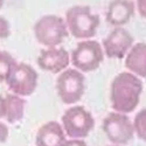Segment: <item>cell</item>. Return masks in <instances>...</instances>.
<instances>
[{"instance_id":"ac0fdd59","label":"cell","mask_w":146,"mask_h":146,"mask_svg":"<svg viewBox=\"0 0 146 146\" xmlns=\"http://www.w3.org/2000/svg\"><path fill=\"white\" fill-rule=\"evenodd\" d=\"M8 137H9V129L7 124L0 120V143L5 144L8 140Z\"/></svg>"},{"instance_id":"ffe728a7","label":"cell","mask_w":146,"mask_h":146,"mask_svg":"<svg viewBox=\"0 0 146 146\" xmlns=\"http://www.w3.org/2000/svg\"><path fill=\"white\" fill-rule=\"evenodd\" d=\"M63 146H88V144L84 141V139H67Z\"/></svg>"},{"instance_id":"30bf717a","label":"cell","mask_w":146,"mask_h":146,"mask_svg":"<svg viewBox=\"0 0 146 146\" xmlns=\"http://www.w3.org/2000/svg\"><path fill=\"white\" fill-rule=\"evenodd\" d=\"M36 63L42 71L58 75L69 68L71 60L70 54L63 47H44L36 58Z\"/></svg>"},{"instance_id":"4fadbf2b","label":"cell","mask_w":146,"mask_h":146,"mask_svg":"<svg viewBox=\"0 0 146 146\" xmlns=\"http://www.w3.org/2000/svg\"><path fill=\"white\" fill-rule=\"evenodd\" d=\"M125 68L140 78H146V42H137L132 46L124 58Z\"/></svg>"},{"instance_id":"52a82bcc","label":"cell","mask_w":146,"mask_h":146,"mask_svg":"<svg viewBox=\"0 0 146 146\" xmlns=\"http://www.w3.org/2000/svg\"><path fill=\"white\" fill-rule=\"evenodd\" d=\"M102 130L106 138L115 145H127L136 136L133 121L126 113L117 111L109 112L103 121Z\"/></svg>"},{"instance_id":"7402d4cb","label":"cell","mask_w":146,"mask_h":146,"mask_svg":"<svg viewBox=\"0 0 146 146\" xmlns=\"http://www.w3.org/2000/svg\"><path fill=\"white\" fill-rule=\"evenodd\" d=\"M4 4H5V0H0V11L4 7Z\"/></svg>"},{"instance_id":"e0dca14e","label":"cell","mask_w":146,"mask_h":146,"mask_svg":"<svg viewBox=\"0 0 146 146\" xmlns=\"http://www.w3.org/2000/svg\"><path fill=\"white\" fill-rule=\"evenodd\" d=\"M9 35H11V23L5 17L0 15V40L8 39Z\"/></svg>"},{"instance_id":"5b68a950","label":"cell","mask_w":146,"mask_h":146,"mask_svg":"<svg viewBox=\"0 0 146 146\" xmlns=\"http://www.w3.org/2000/svg\"><path fill=\"white\" fill-rule=\"evenodd\" d=\"M61 124L68 138L84 139L95 127L92 113L82 105H70L63 112Z\"/></svg>"},{"instance_id":"8992f818","label":"cell","mask_w":146,"mask_h":146,"mask_svg":"<svg viewBox=\"0 0 146 146\" xmlns=\"http://www.w3.org/2000/svg\"><path fill=\"white\" fill-rule=\"evenodd\" d=\"M105 58L102 43L92 39L82 40L72 49L70 60L74 68L88 74L97 70Z\"/></svg>"},{"instance_id":"7c38bea8","label":"cell","mask_w":146,"mask_h":146,"mask_svg":"<svg viewBox=\"0 0 146 146\" xmlns=\"http://www.w3.org/2000/svg\"><path fill=\"white\" fill-rule=\"evenodd\" d=\"M67 139L62 124L50 120L39 127L35 136V146H63Z\"/></svg>"},{"instance_id":"ba28073f","label":"cell","mask_w":146,"mask_h":146,"mask_svg":"<svg viewBox=\"0 0 146 146\" xmlns=\"http://www.w3.org/2000/svg\"><path fill=\"white\" fill-rule=\"evenodd\" d=\"M38 71L32 66L27 63H17L5 83L12 94L28 97L38 88Z\"/></svg>"},{"instance_id":"3957f363","label":"cell","mask_w":146,"mask_h":146,"mask_svg":"<svg viewBox=\"0 0 146 146\" xmlns=\"http://www.w3.org/2000/svg\"><path fill=\"white\" fill-rule=\"evenodd\" d=\"M86 75L76 68H67L55 81L56 94L66 105L77 104L86 94Z\"/></svg>"},{"instance_id":"9a60e30c","label":"cell","mask_w":146,"mask_h":146,"mask_svg":"<svg viewBox=\"0 0 146 146\" xmlns=\"http://www.w3.org/2000/svg\"><path fill=\"white\" fill-rule=\"evenodd\" d=\"M17 63L18 62L12 56V54L0 49V82H6Z\"/></svg>"},{"instance_id":"2e32d148","label":"cell","mask_w":146,"mask_h":146,"mask_svg":"<svg viewBox=\"0 0 146 146\" xmlns=\"http://www.w3.org/2000/svg\"><path fill=\"white\" fill-rule=\"evenodd\" d=\"M133 126H135L136 136L146 143V106L135 116L133 119Z\"/></svg>"},{"instance_id":"44dd1931","label":"cell","mask_w":146,"mask_h":146,"mask_svg":"<svg viewBox=\"0 0 146 146\" xmlns=\"http://www.w3.org/2000/svg\"><path fill=\"white\" fill-rule=\"evenodd\" d=\"M5 117V97L0 95V119Z\"/></svg>"},{"instance_id":"6da1fadb","label":"cell","mask_w":146,"mask_h":146,"mask_svg":"<svg viewBox=\"0 0 146 146\" xmlns=\"http://www.w3.org/2000/svg\"><path fill=\"white\" fill-rule=\"evenodd\" d=\"M144 90L143 81L131 71H121L113 77L110 86V102L113 111L131 113L137 109Z\"/></svg>"},{"instance_id":"603a6c76","label":"cell","mask_w":146,"mask_h":146,"mask_svg":"<svg viewBox=\"0 0 146 146\" xmlns=\"http://www.w3.org/2000/svg\"><path fill=\"white\" fill-rule=\"evenodd\" d=\"M110 146H123V145H115V144H113V145H110Z\"/></svg>"},{"instance_id":"d6986e66","label":"cell","mask_w":146,"mask_h":146,"mask_svg":"<svg viewBox=\"0 0 146 146\" xmlns=\"http://www.w3.org/2000/svg\"><path fill=\"white\" fill-rule=\"evenodd\" d=\"M136 7L139 15L146 19V0H136Z\"/></svg>"},{"instance_id":"5bb4252c","label":"cell","mask_w":146,"mask_h":146,"mask_svg":"<svg viewBox=\"0 0 146 146\" xmlns=\"http://www.w3.org/2000/svg\"><path fill=\"white\" fill-rule=\"evenodd\" d=\"M26 110V100L15 94H7L5 96V117L8 124H17L22 120Z\"/></svg>"},{"instance_id":"8fae6325","label":"cell","mask_w":146,"mask_h":146,"mask_svg":"<svg viewBox=\"0 0 146 146\" xmlns=\"http://www.w3.org/2000/svg\"><path fill=\"white\" fill-rule=\"evenodd\" d=\"M136 3L132 0H111L108 5L105 20L112 27H124L136 13Z\"/></svg>"},{"instance_id":"9c48e42d","label":"cell","mask_w":146,"mask_h":146,"mask_svg":"<svg viewBox=\"0 0 146 146\" xmlns=\"http://www.w3.org/2000/svg\"><path fill=\"white\" fill-rule=\"evenodd\" d=\"M135 44V38L124 27H113L102 41L105 57L111 60H123Z\"/></svg>"},{"instance_id":"277c9868","label":"cell","mask_w":146,"mask_h":146,"mask_svg":"<svg viewBox=\"0 0 146 146\" xmlns=\"http://www.w3.org/2000/svg\"><path fill=\"white\" fill-rule=\"evenodd\" d=\"M33 32L36 41L43 47L60 46L70 35L64 18L55 14H47L38 19Z\"/></svg>"},{"instance_id":"7a4b0ae2","label":"cell","mask_w":146,"mask_h":146,"mask_svg":"<svg viewBox=\"0 0 146 146\" xmlns=\"http://www.w3.org/2000/svg\"><path fill=\"white\" fill-rule=\"evenodd\" d=\"M64 20L69 34L77 40H89L96 36L101 18L88 5H75L67 9Z\"/></svg>"}]
</instances>
